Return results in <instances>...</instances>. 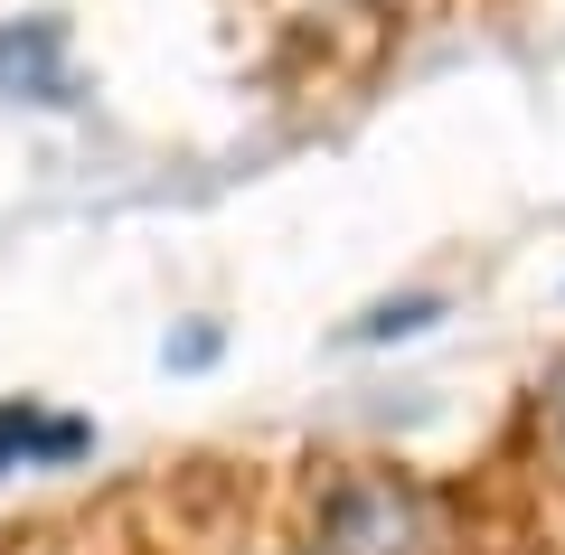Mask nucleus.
Instances as JSON below:
<instances>
[{
    "label": "nucleus",
    "mask_w": 565,
    "mask_h": 555,
    "mask_svg": "<svg viewBox=\"0 0 565 555\" xmlns=\"http://www.w3.org/2000/svg\"><path fill=\"white\" fill-rule=\"evenodd\" d=\"M0 95L76 104V76H66V29H57V20H10V29H0Z\"/></svg>",
    "instance_id": "nucleus-2"
},
{
    "label": "nucleus",
    "mask_w": 565,
    "mask_h": 555,
    "mask_svg": "<svg viewBox=\"0 0 565 555\" xmlns=\"http://www.w3.org/2000/svg\"><path fill=\"white\" fill-rule=\"evenodd\" d=\"M359 10H367V0H359Z\"/></svg>",
    "instance_id": "nucleus-7"
},
{
    "label": "nucleus",
    "mask_w": 565,
    "mask_h": 555,
    "mask_svg": "<svg viewBox=\"0 0 565 555\" xmlns=\"http://www.w3.org/2000/svg\"><path fill=\"white\" fill-rule=\"evenodd\" d=\"M282 555H302V546H282Z\"/></svg>",
    "instance_id": "nucleus-6"
},
{
    "label": "nucleus",
    "mask_w": 565,
    "mask_h": 555,
    "mask_svg": "<svg viewBox=\"0 0 565 555\" xmlns=\"http://www.w3.org/2000/svg\"><path fill=\"white\" fill-rule=\"evenodd\" d=\"M311 555H434V509L405 471L349 461L311 509Z\"/></svg>",
    "instance_id": "nucleus-1"
},
{
    "label": "nucleus",
    "mask_w": 565,
    "mask_h": 555,
    "mask_svg": "<svg viewBox=\"0 0 565 555\" xmlns=\"http://www.w3.org/2000/svg\"><path fill=\"white\" fill-rule=\"evenodd\" d=\"M66 452H85V424H76V415L47 424L29 396L0 405V471H10V461H66Z\"/></svg>",
    "instance_id": "nucleus-3"
},
{
    "label": "nucleus",
    "mask_w": 565,
    "mask_h": 555,
    "mask_svg": "<svg viewBox=\"0 0 565 555\" xmlns=\"http://www.w3.org/2000/svg\"><path fill=\"white\" fill-rule=\"evenodd\" d=\"M424 320H444V301H434V292H405V301H377V311L359 320V339H415Z\"/></svg>",
    "instance_id": "nucleus-4"
},
{
    "label": "nucleus",
    "mask_w": 565,
    "mask_h": 555,
    "mask_svg": "<svg viewBox=\"0 0 565 555\" xmlns=\"http://www.w3.org/2000/svg\"><path fill=\"white\" fill-rule=\"evenodd\" d=\"M537 424H546V442L565 452V357H556V367L537 377Z\"/></svg>",
    "instance_id": "nucleus-5"
}]
</instances>
